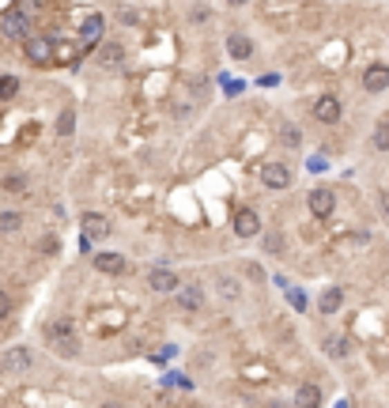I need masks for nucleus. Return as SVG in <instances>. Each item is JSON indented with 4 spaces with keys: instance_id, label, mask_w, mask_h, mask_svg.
Segmentation results:
<instances>
[{
    "instance_id": "f257e3e1",
    "label": "nucleus",
    "mask_w": 389,
    "mask_h": 408,
    "mask_svg": "<svg viewBox=\"0 0 389 408\" xmlns=\"http://www.w3.org/2000/svg\"><path fill=\"white\" fill-rule=\"evenodd\" d=\"M46 340H50L61 356H76V333H72L68 318H53V322H46Z\"/></svg>"
},
{
    "instance_id": "f03ea898",
    "label": "nucleus",
    "mask_w": 389,
    "mask_h": 408,
    "mask_svg": "<svg viewBox=\"0 0 389 408\" xmlns=\"http://www.w3.org/2000/svg\"><path fill=\"white\" fill-rule=\"evenodd\" d=\"M0 35L12 38V42H23V38H30V15L23 12H4L0 15Z\"/></svg>"
},
{
    "instance_id": "7ed1b4c3",
    "label": "nucleus",
    "mask_w": 389,
    "mask_h": 408,
    "mask_svg": "<svg viewBox=\"0 0 389 408\" xmlns=\"http://www.w3.org/2000/svg\"><path fill=\"white\" fill-rule=\"evenodd\" d=\"M23 53H27L30 65H50L53 61V38H42V35L23 38Z\"/></svg>"
},
{
    "instance_id": "20e7f679",
    "label": "nucleus",
    "mask_w": 389,
    "mask_h": 408,
    "mask_svg": "<svg viewBox=\"0 0 389 408\" xmlns=\"http://www.w3.org/2000/svg\"><path fill=\"white\" fill-rule=\"evenodd\" d=\"M30 363H35L30 348H12V351H4V356H0V374H23Z\"/></svg>"
},
{
    "instance_id": "39448f33",
    "label": "nucleus",
    "mask_w": 389,
    "mask_h": 408,
    "mask_svg": "<svg viewBox=\"0 0 389 408\" xmlns=\"http://www.w3.org/2000/svg\"><path fill=\"white\" fill-rule=\"evenodd\" d=\"M306 204H310V212L318 215V220H329L333 208H336V197L329 193V189H310V193H306Z\"/></svg>"
},
{
    "instance_id": "423d86ee",
    "label": "nucleus",
    "mask_w": 389,
    "mask_h": 408,
    "mask_svg": "<svg viewBox=\"0 0 389 408\" xmlns=\"http://www.w3.org/2000/svg\"><path fill=\"white\" fill-rule=\"evenodd\" d=\"M257 231H261V215H257L254 208H238V212H234V235H238V238H254Z\"/></svg>"
},
{
    "instance_id": "0eeeda50",
    "label": "nucleus",
    "mask_w": 389,
    "mask_h": 408,
    "mask_svg": "<svg viewBox=\"0 0 389 408\" xmlns=\"http://www.w3.org/2000/svg\"><path fill=\"white\" fill-rule=\"evenodd\" d=\"M261 182H265V189H287L291 186V171L283 163H265L261 166Z\"/></svg>"
},
{
    "instance_id": "6e6552de",
    "label": "nucleus",
    "mask_w": 389,
    "mask_h": 408,
    "mask_svg": "<svg viewBox=\"0 0 389 408\" xmlns=\"http://www.w3.org/2000/svg\"><path fill=\"white\" fill-rule=\"evenodd\" d=\"M314 117H318L321 125H336L340 122V99L336 95H321V99L314 102Z\"/></svg>"
},
{
    "instance_id": "1a4fd4ad",
    "label": "nucleus",
    "mask_w": 389,
    "mask_h": 408,
    "mask_svg": "<svg viewBox=\"0 0 389 408\" xmlns=\"http://www.w3.org/2000/svg\"><path fill=\"white\" fill-rule=\"evenodd\" d=\"M102 30H106V23H102V15H99V12H91L84 23H79V42H84V46H95V42H102Z\"/></svg>"
},
{
    "instance_id": "9d476101",
    "label": "nucleus",
    "mask_w": 389,
    "mask_h": 408,
    "mask_svg": "<svg viewBox=\"0 0 389 408\" xmlns=\"http://www.w3.org/2000/svg\"><path fill=\"white\" fill-rule=\"evenodd\" d=\"M95 269H99L102 276H117V272H125V258L113 253V250H102V253H95Z\"/></svg>"
},
{
    "instance_id": "9b49d317",
    "label": "nucleus",
    "mask_w": 389,
    "mask_h": 408,
    "mask_svg": "<svg viewBox=\"0 0 389 408\" xmlns=\"http://www.w3.org/2000/svg\"><path fill=\"white\" fill-rule=\"evenodd\" d=\"M363 87H367L370 95L386 91V87H389V68L386 65H370L367 72H363Z\"/></svg>"
},
{
    "instance_id": "f8f14e48",
    "label": "nucleus",
    "mask_w": 389,
    "mask_h": 408,
    "mask_svg": "<svg viewBox=\"0 0 389 408\" xmlns=\"http://www.w3.org/2000/svg\"><path fill=\"white\" fill-rule=\"evenodd\" d=\"M148 284H151V291H178L182 280H178L170 269H151L148 272Z\"/></svg>"
},
{
    "instance_id": "ddd939ff",
    "label": "nucleus",
    "mask_w": 389,
    "mask_h": 408,
    "mask_svg": "<svg viewBox=\"0 0 389 408\" xmlns=\"http://www.w3.org/2000/svg\"><path fill=\"white\" fill-rule=\"evenodd\" d=\"M84 235L87 238H106L110 235V220L102 212H84Z\"/></svg>"
},
{
    "instance_id": "4468645a",
    "label": "nucleus",
    "mask_w": 389,
    "mask_h": 408,
    "mask_svg": "<svg viewBox=\"0 0 389 408\" xmlns=\"http://www.w3.org/2000/svg\"><path fill=\"white\" fill-rule=\"evenodd\" d=\"M227 53H231L234 61H249L254 57V42H249L246 35H231L227 38Z\"/></svg>"
},
{
    "instance_id": "2eb2a0df",
    "label": "nucleus",
    "mask_w": 389,
    "mask_h": 408,
    "mask_svg": "<svg viewBox=\"0 0 389 408\" xmlns=\"http://www.w3.org/2000/svg\"><path fill=\"white\" fill-rule=\"evenodd\" d=\"M295 405L298 408H318L321 405V389L314 386V382H303V386L295 389Z\"/></svg>"
},
{
    "instance_id": "dca6fc26",
    "label": "nucleus",
    "mask_w": 389,
    "mask_h": 408,
    "mask_svg": "<svg viewBox=\"0 0 389 408\" xmlns=\"http://www.w3.org/2000/svg\"><path fill=\"white\" fill-rule=\"evenodd\" d=\"M174 299H178V307H182V310H189V314H193V310L200 307V287H197V284L178 287V291H174Z\"/></svg>"
},
{
    "instance_id": "f3484780",
    "label": "nucleus",
    "mask_w": 389,
    "mask_h": 408,
    "mask_svg": "<svg viewBox=\"0 0 389 408\" xmlns=\"http://www.w3.org/2000/svg\"><path fill=\"white\" fill-rule=\"evenodd\" d=\"M321 314H336L340 307H344V291H340V287H329V291H321Z\"/></svg>"
},
{
    "instance_id": "a211bd4d",
    "label": "nucleus",
    "mask_w": 389,
    "mask_h": 408,
    "mask_svg": "<svg viewBox=\"0 0 389 408\" xmlns=\"http://www.w3.org/2000/svg\"><path fill=\"white\" fill-rule=\"evenodd\" d=\"M19 227H23L19 212H0V231H19Z\"/></svg>"
},
{
    "instance_id": "6ab92c4d",
    "label": "nucleus",
    "mask_w": 389,
    "mask_h": 408,
    "mask_svg": "<svg viewBox=\"0 0 389 408\" xmlns=\"http://www.w3.org/2000/svg\"><path fill=\"white\" fill-rule=\"evenodd\" d=\"M72 129H76V114H72V110H64V114L57 117V133H61V136H68Z\"/></svg>"
},
{
    "instance_id": "aec40b11",
    "label": "nucleus",
    "mask_w": 389,
    "mask_h": 408,
    "mask_svg": "<svg viewBox=\"0 0 389 408\" xmlns=\"http://www.w3.org/2000/svg\"><path fill=\"white\" fill-rule=\"evenodd\" d=\"M15 91H19V79H15V76H0V99H12Z\"/></svg>"
},
{
    "instance_id": "412c9836",
    "label": "nucleus",
    "mask_w": 389,
    "mask_h": 408,
    "mask_svg": "<svg viewBox=\"0 0 389 408\" xmlns=\"http://www.w3.org/2000/svg\"><path fill=\"white\" fill-rule=\"evenodd\" d=\"M325 344H329V356H336V359H344V356H348V344H344V337H329Z\"/></svg>"
},
{
    "instance_id": "4be33fe9",
    "label": "nucleus",
    "mask_w": 389,
    "mask_h": 408,
    "mask_svg": "<svg viewBox=\"0 0 389 408\" xmlns=\"http://www.w3.org/2000/svg\"><path fill=\"white\" fill-rule=\"evenodd\" d=\"M280 140H283V144H291V148H298V140H303V136H298L295 125H283V129H280Z\"/></svg>"
},
{
    "instance_id": "5701e85b",
    "label": "nucleus",
    "mask_w": 389,
    "mask_h": 408,
    "mask_svg": "<svg viewBox=\"0 0 389 408\" xmlns=\"http://www.w3.org/2000/svg\"><path fill=\"white\" fill-rule=\"evenodd\" d=\"M374 148H378V151H389V125H378V133H374Z\"/></svg>"
},
{
    "instance_id": "b1692460",
    "label": "nucleus",
    "mask_w": 389,
    "mask_h": 408,
    "mask_svg": "<svg viewBox=\"0 0 389 408\" xmlns=\"http://www.w3.org/2000/svg\"><path fill=\"white\" fill-rule=\"evenodd\" d=\"M265 250H269V253H283V235H265Z\"/></svg>"
},
{
    "instance_id": "393cba45",
    "label": "nucleus",
    "mask_w": 389,
    "mask_h": 408,
    "mask_svg": "<svg viewBox=\"0 0 389 408\" xmlns=\"http://www.w3.org/2000/svg\"><path fill=\"white\" fill-rule=\"evenodd\" d=\"M121 61V46H106L102 50V65H117Z\"/></svg>"
},
{
    "instance_id": "a878e982",
    "label": "nucleus",
    "mask_w": 389,
    "mask_h": 408,
    "mask_svg": "<svg viewBox=\"0 0 389 408\" xmlns=\"http://www.w3.org/2000/svg\"><path fill=\"white\" fill-rule=\"evenodd\" d=\"M4 189H12V193H23V189H27V178L12 174V178H4Z\"/></svg>"
},
{
    "instance_id": "bb28decb",
    "label": "nucleus",
    "mask_w": 389,
    "mask_h": 408,
    "mask_svg": "<svg viewBox=\"0 0 389 408\" xmlns=\"http://www.w3.org/2000/svg\"><path fill=\"white\" fill-rule=\"evenodd\" d=\"M8 314H12V295H8V291H0V322H4Z\"/></svg>"
},
{
    "instance_id": "cd10ccee",
    "label": "nucleus",
    "mask_w": 389,
    "mask_h": 408,
    "mask_svg": "<svg viewBox=\"0 0 389 408\" xmlns=\"http://www.w3.org/2000/svg\"><path fill=\"white\" fill-rule=\"evenodd\" d=\"M193 19H197V23L208 19V4H197V8H193Z\"/></svg>"
},
{
    "instance_id": "c85d7f7f",
    "label": "nucleus",
    "mask_w": 389,
    "mask_h": 408,
    "mask_svg": "<svg viewBox=\"0 0 389 408\" xmlns=\"http://www.w3.org/2000/svg\"><path fill=\"white\" fill-rule=\"evenodd\" d=\"M46 4H50V0H27V8H35V12H38V8H46Z\"/></svg>"
},
{
    "instance_id": "c756f323",
    "label": "nucleus",
    "mask_w": 389,
    "mask_h": 408,
    "mask_svg": "<svg viewBox=\"0 0 389 408\" xmlns=\"http://www.w3.org/2000/svg\"><path fill=\"white\" fill-rule=\"evenodd\" d=\"M99 408H125V405H117V401H106V405H99Z\"/></svg>"
},
{
    "instance_id": "7c9ffc66",
    "label": "nucleus",
    "mask_w": 389,
    "mask_h": 408,
    "mask_svg": "<svg viewBox=\"0 0 389 408\" xmlns=\"http://www.w3.org/2000/svg\"><path fill=\"white\" fill-rule=\"evenodd\" d=\"M227 4H234V8H242V4H246V0H227Z\"/></svg>"
}]
</instances>
